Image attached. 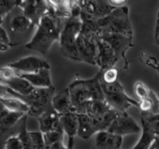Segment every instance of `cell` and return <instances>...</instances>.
I'll return each mask as SVG.
<instances>
[{"instance_id": "obj_1", "label": "cell", "mask_w": 159, "mask_h": 149, "mask_svg": "<svg viewBox=\"0 0 159 149\" xmlns=\"http://www.w3.org/2000/svg\"><path fill=\"white\" fill-rule=\"evenodd\" d=\"M64 20L56 17L49 9L43 16L33 37L25 44V48L38 51L42 55H47L54 42L59 41Z\"/></svg>"}, {"instance_id": "obj_2", "label": "cell", "mask_w": 159, "mask_h": 149, "mask_svg": "<svg viewBox=\"0 0 159 149\" xmlns=\"http://www.w3.org/2000/svg\"><path fill=\"white\" fill-rule=\"evenodd\" d=\"M100 79L99 70L92 79H77L67 87L76 114H85L86 106L92 101H104Z\"/></svg>"}, {"instance_id": "obj_3", "label": "cell", "mask_w": 159, "mask_h": 149, "mask_svg": "<svg viewBox=\"0 0 159 149\" xmlns=\"http://www.w3.org/2000/svg\"><path fill=\"white\" fill-rule=\"evenodd\" d=\"M83 26L93 30L97 34H120L133 36V28L126 6L116 8L107 17L98 21L82 22Z\"/></svg>"}, {"instance_id": "obj_4", "label": "cell", "mask_w": 159, "mask_h": 149, "mask_svg": "<svg viewBox=\"0 0 159 149\" xmlns=\"http://www.w3.org/2000/svg\"><path fill=\"white\" fill-rule=\"evenodd\" d=\"M82 27L83 23L80 17H69L64 20L59 39L60 50L63 56L75 62H81L77 49V40Z\"/></svg>"}, {"instance_id": "obj_5", "label": "cell", "mask_w": 159, "mask_h": 149, "mask_svg": "<svg viewBox=\"0 0 159 149\" xmlns=\"http://www.w3.org/2000/svg\"><path fill=\"white\" fill-rule=\"evenodd\" d=\"M100 83L104 94V100L112 109L119 113H124L131 106L138 107V100L130 98L126 94L124 86L119 81L112 84H105L101 81Z\"/></svg>"}, {"instance_id": "obj_6", "label": "cell", "mask_w": 159, "mask_h": 149, "mask_svg": "<svg viewBox=\"0 0 159 149\" xmlns=\"http://www.w3.org/2000/svg\"><path fill=\"white\" fill-rule=\"evenodd\" d=\"M98 35L87 28L82 27L77 40V49L81 58V62L97 65V59L98 54Z\"/></svg>"}, {"instance_id": "obj_7", "label": "cell", "mask_w": 159, "mask_h": 149, "mask_svg": "<svg viewBox=\"0 0 159 149\" xmlns=\"http://www.w3.org/2000/svg\"><path fill=\"white\" fill-rule=\"evenodd\" d=\"M55 94L54 87L47 89H35L28 96H22V100L29 107L28 115L34 117H39L47 110L52 107V102Z\"/></svg>"}, {"instance_id": "obj_8", "label": "cell", "mask_w": 159, "mask_h": 149, "mask_svg": "<svg viewBox=\"0 0 159 149\" xmlns=\"http://www.w3.org/2000/svg\"><path fill=\"white\" fill-rule=\"evenodd\" d=\"M80 18L84 21H98L110 15L115 9L111 1L104 0H84L78 1Z\"/></svg>"}, {"instance_id": "obj_9", "label": "cell", "mask_w": 159, "mask_h": 149, "mask_svg": "<svg viewBox=\"0 0 159 149\" xmlns=\"http://www.w3.org/2000/svg\"><path fill=\"white\" fill-rule=\"evenodd\" d=\"M98 36L106 41L114 50L119 60H124L125 64L124 68L127 69L129 66V62L126 60V52L129 49L134 47L133 44V36H128L120 34H98Z\"/></svg>"}, {"instance_id": "obj_10", "label": "cell", "mask_w": 159, "mask_h": 149, "mask_svg": "<svg viewBox=\"0 0 159 149\" xmlns=\"http://www.w3.org/2000/svg\"><path fill=\"white\" fill-rule=\"evenodd\" d=\"M107 130L123 137L129 134H138L141 131V128L127 112H124L118 114Z\"/></svg>"}, {"instance_id": "obj_11", "label": "cell", "mask_w": 159, "mask_h": 149, "mask_svg": "<svg viewBox=\"0 0 159 149\" xmlns=\"http://www.w3.org/2000/svg\"><path fill=\"white\" fill-rule=\"evenodd\" d=\"M18 74H34L43 69H51L49 62L41 57L30 55L8 64Z\"/></svg>"}, {"instance_id": "obj_12", "label": "cell", "mask_w": 159, "mask_h": 149, "mask_svg": "<svg viewBox=\"0 0 159 149\" xmlns=\"http://www.w3.org/2000/svg\"><path fill=\"white\" fill-rule=\"evenodd\" d=\"M18 8L22 11V13L30 20L33 27L39 25V22L48 11L47 1H20Z\"/></svg>"}, {"instance_id": "obj_13", "label": "cell", "mask_w": 159, "mask_h": 149, "mask_svg": "<svg viewBox=\"0 0 159 149\" xmlns=\"http://www.w3.org/2000/svg\"><path fill=\"white\" fill-rule=\"evenodd\" d=\"M79 130L78 136L82 139L87 140L99 131L107 130L108 127L103 122L95 119L87 114H78Z\"/></svg>"}, {"instance_id": "obj_14", "label": "cell", "mask_w": 159, "mask_h": 149, "mask_svg": "<svg viewBox=\"0 0 159 149\" xmlns=\"http://www.w3.org/2000/svg\"><path fill=\"white\" fill-rule=\"evenodd\" d=\"M98 54L97 59V65L99 67V70H107L109 68L115 67V64L119 61L116 53L112 48L103 39L98 36Z\"/></svg>"}, {"instance_id": "obj_15", "label": "cell", "mask_w": 159, "mask_h": 149, "mask_svg": "<svg viewBox=\"0 0 159 149\" xmlns=\"http://www.w3.org/2000/svg\"><path fill=\"white\" fill-rule=\"evenodd\" d=\"M38 120L39 124V131L43 134L51 131L63 130L60 122V115L53 109V107H51L39 117H38Z\"/></svg>"}, {"instance_id": "obj_16", "label": "cell", "mask_w": 159, "mask_h": 149, "mask_svg": "<svg viewBox=\"0 0 159 149\" xmlns=\"http://www.w3.org/2000/svg\"><path fill=\"white\" fill-rule=\"evenodd\" d=\"M60 122H61L62 129H63L64 132L68 137L66 146L69 149H73L74 139H75V136L78 135V130H79L78 114L69 113V114L62 115V116H60Z\"/></svg>"}, {"instance_id": "obj_17", "label": "cell", "mask_w": 159, "mask_h": 149, "mask_svg": "<svg viewBox=\"0 0 159 149\" xmlns=\"http://www.w3.org/2000/svg\"><path fill=\"white\" fill-rule=\"evenodd\" d=\"M123 137L108 130L99 131L96 134V149H121Z\"/></svg>"}, {"instance_id": "obj_18", "label": "cell", "mask_w": 159, "mask_h": 149, "mask_svg": "<svg viewBox=\"0 0 159 149\" xmlns=\"http://www.w3.org/2000/svg\"><path fill=\"white\" fill-rule=\"evenodd\" d=\"M53 109L60 115H66L69 113H75L74 106L71 102L68 88L62 90L54 94L52 102Z\"/></svg>"}, {"instance_id": "obj_19", "label": "cell", "mask_w": 159, "mask_h": 149, "mask_svg": "<svg viewBox=\"0 0 159 149\" xmlns=\"http://www.w3.org/2000/svg\"><path fill=\"white\" fill-rule=\"evenodd\" d=\"M19 76L26 79L35 89H47L53 87L49 69H43L34 74H19Z\"/></svg>"}, {"instance_id": "obj_20", "label": "cell", "mask_w": 159, "mask_h": 149, "mask_svg": "<svg viewBox=\"0 0 159 149\" xmlns=\"http://www.w3.org/2000/svg\"><path fill=\"white\" fill-rule=\"evenodd\" d=\"M1 83L7 85L12 91H14L16 93H18L24 97L30 95L35 91V88L26 79H25L24 78L19 76V74L16 77H14L12 79L6 81V82H1Z\"/></svg>"}, {"instance_id": "obj_21", "label": "cell", "mask_w": 159, "mask_h": 149, "mask_svg": "<svg viewBox=\"0 0 159 149\" xmlns=\"http://www.w3.org/2000/svg\"><path fill=\"white\" fill-rule=\"evenodd\" d=\"M138 108L140 114L159 115V97L152 92L148 98L138 100Z\"/></svg>"}, {"instance_id": "obj_22", "label": "cell", "mask_w": 159, "mask_h": 149, "mask_svg": "<svg viewBox=\"0 0 159 149\" xmlns=\"http://www.w3.org/2000/svg\"><path fill=\"white\" fill-rule=\"evenodd\" d=\"M0 103L2 105L9 111L16 112V113H22L28 116L29 107L26 104L25 102H24L22 99L15 98V97H9L0 100Z\"/></svg>"}, {"instance_id": "obj_23", "label": "cell", "mask_w": 159, "mask_h": 149, "mask_svg": "<svg viewBox=\"0 0 159 149\" xmlns=\"http://www.w3.org/2000/svg\"><path fill=\"white\" fill-rule=\"evenodd\" d=\"M10 28L14 34H24L34 27L30 20L26 18L23 13H21L12 17V19L11 20Z\"/></svg>"}, {"instance_id": "obj_24", "label": "cell", "mask_w": 159, "mask_h": 149, "mask_svg": "<svg viewBox=\"0 0 159 149\" xmlns=\"http://www.w3.org/2000/svg\"><path fill=\"white\" fill-rule=\"evenodd\" d=\"M25 116L26 115L22 113L11 112L6 109L1 117V119H0V126L9 132L12 128H14L18 123H20V121L24 118Z\"/></svg>"}, {"instance_id": "obj_25", "label": "cell", "mask_w": 159, "mask_h": 149, "mask_svg": "<svg viewBox=\"0 0 159 149\" xmlns=\"http://www.w3.org/2000/svg\"><path fill=\"white\" fill-rule=\"evenodd\" d=\"M101 71V79L100 81L105 84H112L118 81L119 70L116 67L109 68L107 70Z\"/></svg>"}, {"instance_id": "obj_26", "label": "cell", "mask_w": 159, "mask_h": 149, "mask_svg": "<svg viewBox=\"0 0 159 149\" xmlns=\"http://www.w3.org/2000/svg\"><path fill=\"white\" fill-rule=\"evenodd\" d=\"M20 1L15 0H0V17L4 18L10 14L15 8H18Z\"/></svg>"}, {"instance_id": "obj_27", "label": "cell", "mask_w": 159, "mask_h": 149, "mask_svg": "<svg viewBox=\"0 0 159 149\" xmlns=\"http://www.w3.org/2000/svg\"><path fill=\"white\" fill-rule=\"evenodd\" d=\"M2 149H24V145L18 135L12 134L5 140Z\"/></svg>"}, {"instance_id": "obj_28", "label": "cell", "mask_w": 159, "mask_h": 149, "mask_svg": "<svg viewBox=\"0 0 159 149\" xmlns=\"http://www.w3.org/2000/svg\"><path fill=\"white\" fill-rule=\"evenodd\" d=\"M32 149H46L44 136L41 131H30Z\"/></svg>"}, {"instance_id": "obj_29", "label": "cell", "mask_w": 159, "mask_h": 149, "mask_svg": "<svg viewBox=\"0 0 159 149\" xmlns=\"http://www.w3.org/2000/svg\"><path fill=\"white\" fill-rule=\"evenodd\" d=\"M134 92H135V95L138 98V100H142V99L148 98L151 95L152 91L150 90L144 83L138 81L135 83Z\"/></svg>"}, {"instance_id": "obj_30", "label": "cell", "mask_w": 159, "mask_h": 149, "mask_svg": "<svg viewBox=\"0 0 159 149\" xmlns=\"http://www.w3.org/2000/svg\"><path fill=\"white\" fill-rule=\"evenodd\" d=\"M9 97H15V98L22 99V96L20 94L16 93L7 85L0 82V100L4 98H9Z\"/></svg>"}, {"instance_id": "obj_31", "label": "cell", "mask_w": 159, "mask_h": 149, "mask_svg": "<svg viewBox=\"0 0 159 149\" xmlns=\"http://www.w3.org/2000/svg\"><path fill=\"white\" fill-rule=\"evenodd\" d=\"M146 64L159 73V62L154 57H152V56L148 57L146 60Z\"/></svg>"}, {"instance_id": "obj_32", "label": "cell", "mask_w": 159, "mask_h": 149, "mask_svg": "<svg viewBox=\"0 0 159 149\" xmlns=\"http://www.w3.org/2000/svg\"><path fill=\"white\" fill-rule=\"evenodd\" d=\"M154 39L159 47V21L156 20V24H155V33H154Z\"/></svg>"}, {"instance_id": "obj_33", "label": "cell", "mask_w": 159, "mask_h": 149, "mask_svg": "<svg viewBox=\"0 0 159 149\" xmlns=\"http://www.w3.org/2000/svg\"><path fill=\"white\" fill-rule=\"evenodd\" d=\"M149 149H159V136H156Z\"/></svg>"}, {"instance_id": "obj_34", "label": "cell", "mask_w": 159, "mask_h": 149, "mask_svg": "<svg viewBox=\"0 0 159 149\" xmlns=\"http://www.w3.org/2000/svg\"><path fill=\"white\" fill-rule=\"evenodd\" d=\"M10 49V47H8V46H6V45H4L1 41H0V51H6V50H8Z\"/></svg>"}, {"instance_id": "obj_35", "label": "cell", "mask_w": 159, "mask_h": 149, "mask_svg": "<svg viewBox=\"0 0 159 149\" xmlns=\"http://www.w3.org/2000/svg\"><path fill=\"white\" fill-rule=\"evenodd\" d=\"M5 110H6V108L2 105L1 103H0V119H1V117H2L3 113L5 112Z\"/></svg>"}, {"instance_id": "obj_36", "label": "cell", "mask_w": 159, "mask_h": 149, "mask_svg": "<svg viewBox=\"0 0 159 149\" xmlns=\"http://www.w3.org/2000/svg\"><path fill=\"white\" fill-rule=\"evenodd\" d=\"M2 22H3V18H1V17H0V25L2 24Z\"/></svg>"}, {"instance_id": "obj_37", "label": "cell", "mask_w": 159, "mask_h": 149, "mask_svg": "<svg viewBox=\"0 0 159 149\" xmlns=\"http://www.w3.org/2000/svg\"><path fill=\"white\" fill-rule=\"evenodd\" d=\"M156 20L159 21V10H158V12H157V19H156Z\"/></svg>"}]
</instances>
